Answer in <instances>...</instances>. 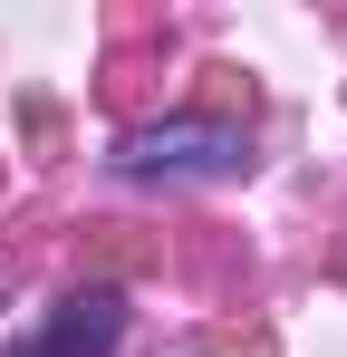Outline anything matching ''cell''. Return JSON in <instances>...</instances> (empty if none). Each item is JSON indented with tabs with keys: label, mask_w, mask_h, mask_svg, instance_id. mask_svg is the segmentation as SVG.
Returning <instances> with one entry per match:
<instances>
[{
	"label": "cell",
	"mask_w": 347,
	"mask_h": 357,
	"mask_svg": "<svg viewBox=\"0 0 347 357\" xmlns=\"http://www.w3.org/2000/svg\"><path fill=\"white\" fill-rule=\"evenodd\" d=\"M116 174L155 183V174H241V135L231 126H135L116 145Z\"/></svg>",
	"instance_id": "1"
},
{
	"label": "cell",
	"mask_w": 347,
	"mask_h": 357,
	"mask_svg": "<svg viewBox=\"0 0 347 357\" xmlns=\"http://www.w3.org/2000/svg\"><path fill=\"white\" fill-rule=\"evenodd\" d=\"M125 338V299L116 290H77L49 309V328H29V338H10L0 357H116Z\"/></svg>",
	"instance_id": "2"
}]
</instances>
